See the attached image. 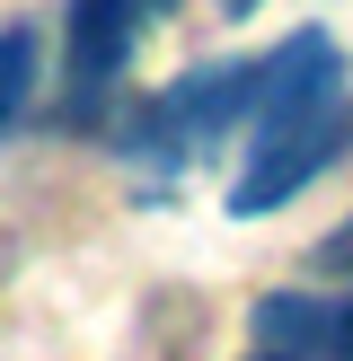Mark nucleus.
Here are the masks:
<instances>
[{"label":"nucleus","mask_w":353,"mask_h":361,"mask_svg":"<svg viewBox=\"0 0 353 361\" xmlns=\"http://www.w3.org/2000/svg\"><path fill=\"white\" fill-rule=\"evenodd\" d=\"M168 0H71L62 18V115L71 123H97L115 106L124 62L141 53V35L159 27Z\"/></svg>","instance_id":"7ed1b4c3"},{"label":"nucleus","mask_w":353,"mask_h":361,"mask_svg":"<svg viewBox=\"0 0 353 361\" xmlns=\"http://www.w3.org/2000/svg\"><path fill=\"white\" fill-rule=\"evenodd\" d=\"M27 88H35V35L27 27H0V123H18Z\"/></svg>","instance_id":"39448f33"},{"label":"nucleus","mask_w":353,"mask_h":361,"mask_svg":"<svg viewBox=\"0 0 353 361\" xmlns=\"http://www.w3.org/2000/svg\"><path fill=\"white\" fill-rule=\"evenodd\" d=\"M256 88H265V62L186 71L176 88H159V97L133 115L124 159H150V168H194V159H212V141H221V133L256 123Z\"/></svg>","instance_id":"f03ea898"},{"label":"nucleus","mask_w":353,"mask_h":361,"mask_svg":"<svg viewBox=\"0 0 353 361\" xmlns=\"http://www.w3.org/2000/svg\"><path fill=\"white\" fill-rule=\"evenodd\" d=\"M318 264H335V274L353 264V221H345V238H327V247H318Z\"/></svg>","instance_id":"423d86ee"},{"label":"nucleus","mask_w":353,"mask_h":361,"mask_svg":"<svg viewBox=\"0 0 353 361\" xmlns=\"http://www.w3.org/2000/svg\"><path fill=\"white\" fill-rule=\"evenodd\" d=\"M247 361H353V291L345 300H318V291L256 300Z\"/></svg>","instance_id":"20e7f679"},{"label":"nucleus","mask_w":353,"mask_h":361,"mask_svg":"<svg viewBox=\"0 0 353 361\" xmlns=\"http://www.w3.org/2000/svg\"><path fill=\"white\" fill-rule=\"evenodd\" d=\"M353 141V88H345V53L327 27H300L265 53V88H256V123H247V168L229 185V212L256 221L282 212L309 176H327V159H345Z\"/></svg>","instance_id":"f257e3e1"}]
</instances>
